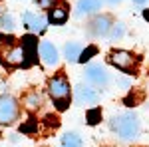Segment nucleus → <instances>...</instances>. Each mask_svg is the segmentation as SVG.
Here are the masks:
<instances>
[{"mask_svg":"<svg viewBox=\"0 0 149 147\" xmlns=\"http://www.w3.org/2000/svg\"><path fill=\"white\" fill-rule=\"evenodd\" d=\"M24 105H26V109H30V111L38 109V107L42 105V95H40V91H28V93L24 95Z\"/></svg>","mask_w":149,"mask_h":147,"instance_id":"obj_14","label":"nucleus"},{"mask_svg":"<svg viewBox=\"0 0 149 147\" xmlns=\"http://www.w3.org/2000/svg\"><path fill=\"white\" fill-rule=\"evenodd\" d=\"M6 46H14V44H12L10 38H4V36H0V50H4Z\"/></svg>","mask_w":149,"mask_h":147,"instance_id":"obj_20","label":"nucleus"},{"mask_svg":"<svg viewBox=\"0 0 149 147\" xmlns=\"http://www.w3.org/2000/svg\"><path fill=\"white\" fill-rule=\"evenodd\" d=\"M76 100L81 105H95V103L100 102V95H97V91L93 90L92 86L78 84L76 86Z\"/></svg>","mask_w":149,"mask_h":147,"instance_id":"obj_9","label":"nucleus"},{"mask_svg":"<svg viewBox=\"0 0 149 147\" xmlns=\"http://www.w3.org/2000/svg\"><path fill=\"white\" fill-rule=\"evenodd\" d=\"M18 102L12 95H0V123L2 125H10L18 119Z\"/></svg>","mask_w":149,"mask_h":147,"instance_id":"obj_3","label":"nucleus"},{"mask_svg":"<svg viewBox=\"0 0 149 147\" xmlns=\"http://www.w3.org/2000/svg\"><path fill=\"white\" fill-rule=\"evenodd\" d=\"M109 127H111L115 133H117V137H121L123 141L135 139V137L139 135V129H141L137 115L131 113V111H123V113L113 115L111 121H109Z\"/></svg>","mask_w":149,"mask_h":147,"instance_id":"obj_1","label":"nucleus"},{"mask_svg":"<svg viewBox=\"0 0 149 147\" xmlns=\"http://www.w3.org/2000/svg\"><path fill=\"white\" fill-rule=\"evenodd\" d=\"M68 16H70L68 4L60 2V4L52 6V8L48 10V22H50V24H64L66 20H68Z\"/></svg>","mask_w":149,"mask_h":147,"instance_id":"obj_11","label":"nucleus"},{"mask_svg":"<svg viewBox=\"0 0 149 147\" xmlns=\"http://www.w3.org/2000/svg\"><path fill=\"white\" fill-rule=\"evenodd\" d=\"M86 79L92 84V86H97V88H105L109 84V74L103 66H97V64H90L86 66V72H84Z\"/></svg>","mask_w":149,"mask_h":147,"instance_id":"obj_4","label":"nucleus"},{"mask_svg":"<svg viewBox=\"0 0 149 147\" xmlns=\"http://www.w3.org/2000/svg\"><path fill=\"white\" fill-rule=\"evenodd\" d=\"M22 46L26 48V52H28L30 60H34V56H36V48H38V42H36V38H34V36H24V38H22Z\"/></svg>","mask_w":149,"mask_h":147,"instance_id":"obj_16","label":"nucleus"},{"mask_svg":"<svg viewBox=\"0 0 149 147\" xmlns=\"http://www.w3.org/2000/svg\"><path fill=\"white\" fill-rule=\"evenodd\" d=\"M38 50H40V58H42L44 66H50V68L58 66V62H60V54H58L56 46L52 44V42H42Z\"/></svg>","mask_w":149,"mask_h":147,"instance_id":"obj_10","label":"nucleus"},{"mask_svg":"<svg viewBox=\"0 0 149 147\" xmlns=\"http://www.w3.org/2000/svg\"><path fill=\"white\" fill-rule=\"evenodd\" d=\"M60 143H62V147H81V137L74 131H68L62 135Z\"/></svg>","mask_w":149,"mask_h":147,"instance_id":"obj_15","label":"nucleus"},{"mask_svg":"<svg viewBox=\"0 0 149 147\" xmlns=\"http://www.w3.org/2000/svg\"><path fill=\"white\" fill-rule=\"evenodd\" d=\"M100 8H102V0H78V4H76V16L95 14Z\"/></svg>","mask_w":149,"mask_h":147,"instance_id":"obj_12","label":"nucleus"},{"mask_svg":"<svg viewBox=\"0 0 149 147\" xmlns=\"http://www.w3.org/2000/svg\"><path fill=\"white\" fill-rule=\"evenodd\" d=\"M117 86L119 88H129V82L127 79H117Z\"/></svg>","mask_w":149,"mask_h":147,"instance_id":"obj_22","label":"nucleus"},{"mask_svg":"<svg viewBox=\"0 0 149 147\" xmlns=\"http://www.w3.org/2000/svg\"><path fill=\"white\" fill-rule=\"evenodd\" d=\"M6 64H10V66H30L32 64V60L28 56V52H26V48L22 44H14L10 46V50H8V54H6Z\"/></svg>","mask_w":149,"mask_h":147,"instance_id":"obj_5","label":"nucleus"},{"mask_svg":"<svg viewBox=\"0 0 149 147\" xmlns=\"http://www.w3.org/2000/svg\"><path fill=\"white\" fill-rule=\"evenodd\" d=\"M103 2H107V4H117V2H121V0H103Z\"/></svg>","mask_w":149,"mask_h":147,"instance_id":"obj_23","label":"nucleus"},{"mask_svg":"<svg viewBox=\"0 0 149 147\" xmlns=\"http://www.w3.org/2000/svg\"><path fill=\"white\" fill-rule=\"evenodd\" d=\"M133 2H135V4H145L147 0H133Z\"/></svg>","mask_w":149,"mask_h":147,"instance_id":"obj_24","label":"nucleus"},{"mask_svg":"<svg viewBox=\"0 0 149 147\" xmlns=\"http://www.w3.org/2000/svg\"><path fill=\"white\" fill-rule=\"evenodd\" d=\"M81 50H84V48H81L78 42H68V44L64 46V56H66L68 62H78Z\"/></svg>","mask_w":149,"mask_h":147,"instance_id":"obj_13","label":"nucleus"},{"mask_svg":"<svg viewBox=\"0 0 149 147\" xmlns=\"http://www.w3.org/2000/svg\"><path fill=\"white\" fill-rule=\"evenodd\" d=\"M0 26H2L4 30H8V32L14 30V18H12L10 14H2V16H0Z\"/></svg>","mask_w":149,"mask_h":147,"instance_id":"obj_19","label":"nucleus"},{"mask_svg":"<svg viewBox=\"0 0 149 147\" xmlns=\"http://www.w3.org/2000/svg\"><path fill=\"white\" fill-rule=\"evenodd\" d=\"M48 93L54 100V105H56L58 111L68 109V105H70V82L64 74H58V76H54V78L48 82Z\"/></svg>","mask_w":149,"mask_h":147,"instance_id":"obj_2","label":"nucleus"},{"mask_svg":"<svg viewBox=\"0 0 149 147\" xmlns=\"http://www.w3.org/2000/svg\"><path fill=\"white\" fill-rule=\"evenodd\" d=\"M123 34H125V24L123 22H117V24H113L111 26V30H109V40L111 42H117V40H121L123 38Z\"/></svg>","mask_w":149,"mask_h":147,"instance_id":"obj_17","label":"nucleus"},{"mask_svg":"<svg viewBox=\"0 0 149 147\" xmlns=\"http://www.w3.org/2000/svg\"><path fill=\"white\" fill-rule=\"evenodd\" d=\"M111 18L109 16H95L92 22L88 24V32L92 36H95V38H102V36H107L109 34V30H111Z\"/></svg>","mask_w":149,"mask_h":147,"instance_id":"obj_7","label":"nucleus"},{"mask_svg":"<svg viewBox=\"0 0 149 147\" xmlns=\"http://www.w3.org/2000/svg\"><path fill=\"white\" fill-rule=\"evenodd\" d=\"M109 62L113 64L117 70H121V72H133V54H129L127 50H113L111 54H109Z\"/></svg>","mask_w":149,"mask_h":147,"instance_id":"obj_6","label":"nucleus"},{"mask_svg":"<svg viewBox=\"0 0 149 147\" xmlns=\"http://www.w3.org/2000/svg\"><path fill=\"white\" fill-rule=\"evenodd\" d=\"M97 117H100V111H97V109H93V111H90V123H97V121H95V119H97Z\"/></svg>","mask_w":149,"mask_h":147,"instance_id":"obj_21","label":"nucleus"},{"mask_svg":"<svg viewBox=\"0 0 149 147\" xmlns=\"http://www.w3.org/2000/svg\"><path fill=\"white\" fill-rule=\"evenodd\" d=\"M22 22L28 30L38 32V34H44L46 32V24L48 18H44L42 14H36V12H24L22 14Z\"/></svg>","mask_w":149,"mask_h":147,"instance_id":"obj_8","label":"nucleus"},{"mask_svg":"<svg viewBox=\"0 0 149 147\" xmlns=\"http://www.w3.org/2000/svg\"><path fill=\"white\" fill-rule=\"evenodd\" d=\"M95 54H97V48H95V46H88L86 50H81L80 60H78V62L86 64V62H88V60H92V56H95Z\"/></svg>","mask_w":149,"mask_h":147,"instance_id":"obj_18","label":"nucleus"}]
</instances>
